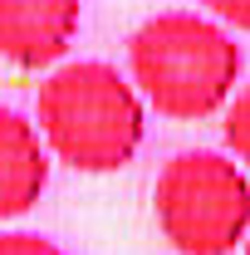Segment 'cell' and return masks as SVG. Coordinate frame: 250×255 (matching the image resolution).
<instances>
[{
  "label": "cell",
  "instance_id": "6da1fadb",
  "mask_svg": "<svg viewBox=\"0 0 250 255\" xmlns=\"http://www.w3.org/2000/svg\"><path fill=\"white\" fill-rule=\"evenodd\" d=\"M246 54L231 25L196 10H162L127 39V74L137 94L172 123H201L221 113L241 84Z\"/></svg>",
  "mask_w": 250,
  "mask_h": 255
},
{
  "label": "cell",
  "instance_id": "7a4b0ae2",
  "mask_svg": "<svg viewBox=\"0 0 250 255\" xmlns=\"http://www.w3.org/2000/svg\"><path fill=\"white\" fill-rule=\"evenodd\" d=\"M39 137L44 147L74 172H118L142 147V94L113 64L79 59L54 69L39 84Z\"/></svg>",
  "mask_w": 250,
  "mask_h": 255
},
{
  "label": "cell",
  "instance_id": "3957f363",
  "mask_svg": "<svg viewBox=\"0 0 250 255\" xmlns=\"http://www.w3.org/2000/svg\"><path fill=\"white\" fill-rule=\"evenodd\" d=\"M152 211L172 251L231 255L250 231V177L226 152H177L157 172Z\"/></svg>",
  "mask_w": 250,
  "mask_h": 255
},
{
  "label": "cell",
  "instance_id": "277c9868",
  "mask_svg": "<svg viewBox=\"0 0 250 255\" xmlns=\"http://www.w3.org/2000/svg\"><path fill=\"white\" fill-rule=\"evenodd\" d=\"M79 20V0H0V59L15 69H49L69 54Z\"/></svg>",
  "mask_w": 250,
  "mask_h": 255
},
{
  "label": "cell",
  "instance_id": "5b68a950",
  "mask_svg": "<svg viewBox=\"0 0 250 255\" xmlns=\"http://www.w3.org/2000/svg\"><path fill=\"white\" fill-rule=\"evenodd\" d=\"M49 187V147L39 137V128L15 113L0 108V221L25 216Z\"/></svg>",
  "mask_w": 250,
  "mask_h": 255
},
{
  "label": "cell",
  "instance_id": "8992f818",
  "mask_svg": "<svg viewBox=\"0 0 250 255\" xmlns=\"http://www.w3.org/2000/svg\"><path fill=\"white\" fill-rule=\"evenodd\" d=\"M226 147L236 152L241 167H250V89H241L226 103Z\"/></svg>",
  "mask_w": 250,
  "mask_h": 255
},
{
  "label": "cell",
  "instance_id": "52a82bcc",
  "mask_svg": "<svg viewBox=\"0 0 250 255\" xmlns=\"http://www.w3.org/2000/svg\"><path fill=\"white\" fill-rule=\"evenodd\" d=\"M0 255H64V251L34 231H0Z\"/></svg>",
  "mask_w": 250,
  "mask_h": 255
},
{
  "label": "cell",
  "instance_id": "ba28073f",
  "mask_svg": "<svg viewBox=\"0 0 250 255\" xmlns=\"http://www.w3.org/2000/svg\"><path fill=\"white\" fill-rule=\"evenodd\" d=\"M196 5H206L221 25H231V30H246V34H250V0H196Z\"/></svg>",
  "mask_w": 250,
  "mask_h": 255
},
{
  "label": "cell",
  "instance_id": "9c48e42d",
  "mask_svg": "<svg viewBox=\"0 0 250 255\" xmlns=\"http://www.w3.org/2000/svg\"><path fill=\"white\" fill-rule=\"evenodd\" d=\"M246 255H250V241H246Z\"/></svg>",
  "mask_w": 250,
  "mask_h": 255
}]
</instances>
